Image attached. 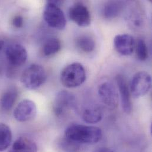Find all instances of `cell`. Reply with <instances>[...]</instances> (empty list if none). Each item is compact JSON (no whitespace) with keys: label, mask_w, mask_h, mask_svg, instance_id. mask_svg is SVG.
Wrapping results in <instances>:
<instances>
[{"label":"cell","mask_w":152,"mask_h":152,"mask_svg":"<svg viewBox=\"0 0 152 152\" xmlns=\"http://www.w3.org/2000/svg\"><path fill=\"white\" fill-rule=\"evenodd\" d=\"M115 80L120 95L123 110L125 113L129 114L132 111V102L130 88L129 87L125 77L123 75H117Z\"/></svg>","instance_id":"7c38bea8"},{"label":"cell","mask_w":152,"mask_h":152,"mask_svg":"<svg viewBox=\"0 0 152 152\" xmlns=\"http://www.w3.org/2000/svg\"><path fill=\"white\" fill-rule=\"evenodd\" d=\"M61 148L66 152H80L83 149V146L62 138L59 142Z\"/></svg>","instance_id":"ffe728a7"},{"label":"cell","mask_w":152,"mask_h":152,"mask_svg":"<svg viewBox=\"0 0 152 152\" xmlns=\"http://www.w3.org/2000/svg\"><path fill=\"white\" fill-rule=\"evenodd\" d=\"M47 79L45 68L38 64H32L27 67L21 76L23 86L28 89H36L42 86Z\"/></svg>","instance_id":"277c9868"},{"label":"cell","mask_w":152,"mask_h":152,"mask_svg":"<svg viewBox=\"0 0 152 152\" xmlns=\"http://www.w3.org/2000/svg\"><path fill=\"white\" fill-rule=\"evenodd\" d=\"M70 18L78 26L87 27L91 24V17L88 8L82 3H76L69 11Z\"/></svg>","instance_id":"9c48e42d"},{"label":"cell","mask_w":152,"mask_h":152,"mask_svg":"<svg viewBox=\"0 0 152 152\" xmlns=\"http://www.w3.org/2000/svg\"><path fill=\"white\" fill-rule=\"evenodd\" d=\"M137 56L141 61H146L148 58V49L146 42L143 39H139L136 45Z\"/></svg>","instance_id":"44dd1931"},{"label":"cell","mask_w":152,"mask_h":152,"mask_svg":"<svg viewBox=\"0 0 152 152\" xmlns=\"http://www.w3.org/2000/svg\"><path fill=\"white\" fill-rule=\"evenodd\" d=\"M115 50L123 56L132 55L136 48V42L133 36L128 34L117 35L114 39Z\"/></svg>","instance_id":"8fae6325"},{"label":"cell","mask_w":152,"mask_h":152,"mask_svg":"<svg viewBox=\"0 0 152 152\" xmlns=\"http://www.w3.org/2000/svg\"><path fill=\"white\" fill-rule=\"evenodd\" d=\"M12 25L15 27V28H21L23 27V24H24V19L22 16L18 15H16L14 17L12 21Z\"/></svg>","instance_id":"7402d4cb"},{"label":"cell","mask_w":152,"mask_h":152,"mask_svg":"<svg viewBox=\"0 0 152 152\" xmlns=\"http://www.w3.org/2000/svg\"><path fill=\"white\" fill-rule=\"evenodd\" d=\"M82 117L83 120L86 123H98L102 119L103 111L99 105L89 106L83 110Z\"/></svg>","instance_id":"4fadbf2b"},{"label":"cell","mask_w":152,"mask_h":152,"mask_svg":"<svg viewBox=\"0 0 152 152\" xmlns=\"http://www.w3.org/2000/svg\"><path fill=\"white\" fill-rule=\"evenodd\" d=\"M152 77L145 71L137 72L131 81L130 91L134 98H139L146 95L151 88Z\"/></svg>","instance_id":"5b68a950"},{"label":"cell","mask_w":152,"mask_h":152,"mask_svg":"<svg viewBox=\"0 0 152 152\" xmlns=\"http://www.w3.org/2000/svg\"><path fill=\"white\" fill-rule=\"evenodd\" d=\"M93 152H114L113 150L107 148H99L98 149H96L95 151Z\"/></svg>","instance_id":"603a6c76"},{"label":"cell","mask_w":152,"mask_h":152,"mask_svg":"<svg viewBox=\"0 0 152 152\" xmlns=\"http://www.w3.org/2000/svg\"><path fill=\"white\" fill-rule=\"evenodd\" d=\"M18 96V91L15 88L11 87L5 91L0 97V108L4 111L10 110L14 106Z\"/></svg>","instance_id":"9a60e30c"},{"label":"cell","mask_w":152,"mask_h":152,"mask_svg":"<svg viewBox=\"0 0 152 152\" xmlns=\"http://www.w3.org/2000/svg\"><path fill=\"white\" fill-rule=\"evenodd\" d=\"M86 71L83 66L74 62L65 67L61 73L62 84L66 88H76L82 85L86 80Z\"/></svg>","instance_id":"7a4b0ae2"},{"label":"cell","mask_w":152,"mask_h":152,"mask_svg":"<svg viewBox=\"0 0 152 152\" xmlns=\"http://www.w3.org/2000/svg\"><path fill=\"white\" fill-rule=\"evenodd\" d=\"M12 141V133L10 128L5 124L0 123V152L5 151Z\"/></svg>","instance_id":"e0dca14e"},{"label":"cell","mask_w":152,"mask_h":152,"mask_svg":"<svg viewBox=\"0 0 152 152\" xmlns=\"http://www.w3.org/2000/svg\"><path fill=\"white\" fill-rule=\"evenodd\" d=\"M98 92L101 100L108 108L114 110L118 107L119 102L118 89L112 82L107 81L100 84Z\"/></svg>","instance_id":"8992f818"},{"label":"cell","mask_w":152,"mask_h":152,"mask_svg":"<svg viewBox=\"0 0 152 152\" xmlns=\"http://www.w3.org/2000/svg\"><path fill=\"white\" fill-rule=\"evenodd\" d=\"M5 55L9 63L15 66L23 65L27 59V52L26 48L18 43L8 46L5 50Z\"/></svg>","instance_id":"30bf717a"},{"label":"cell","mask_w":152,"mask_h":152,"mask_svg":"<svg viewBox=\"0 0 152 152\" xmlns=\"http://www.w3.org/2000/svg\"><path fill=\"white\" fill-rule=\"evenodd\" d=\"M102 137V130L97 127L73 124L66 128L64 138L83 145H94Z\"/></svg>","instance_id":"6da1fadb"},{"label":"cell","mask_w":152,"mask_h":152,"mask_svg":"<svg viewBox=\"0 0 152 152\" xmlns=\"http://www.w3.org/2000/svg\"><path fill=\"white\" fill-rule=\"evenodd\" d=\"M76 106V98L74 94L66 91H61L56 95L53 105V112L58 117L64 115L68 110Z\"/></svg>","instance_id":"52a82bcc"},{"label":"cell","mask_w":152,"mask_h":152,"mask_svg":"<svg viewBox=\"0 0 152 152\" xmlns=\"http://www.w3.org/2000/svg\"><path fill=\"white\" fill-rule=\"evenodd\" d=\"M76 47L85 53L92 52L95 48L94 40L89 36L81 35L76 39Z\"/></svg>","instance_id":"ac0fdd59"},{"label":"cell","mask_w":152,"mask_h":152,"mask_svg":"<svg viewBox=\"0 0 152 152\" xmlns=\"http://www.w3.org/2000/svg\"><path fill=\"white\" fill-rule=\"evenodd\" d=\"M4 42L2 40H0V52L2 50V49L4 47Z\"/></svg>","instance_id":"cb8c5ba5"},{"label":"cell","mask_w":152,"mask_h":152,"mask_svg":"<svg viewBox=\"0 0 152 152\" xmlns=\"http://www.w3.org/2000/svg\"><path fill=\"white\" fill-rule=\"evenodd\" d=\"M37 113L36 104L31 100L24 99L15 107L14 117L19 122H26L33 119Z\"/></svg>","instance_id":"ba28073f"},{"label":"cell","mask_w":152,"mask_h":152,"mask_svg":"<svg viewBox=\"0 0 152 152\" xmlns=\"http://www.w3.org/2000/svg\"><path fill=\"white\" fill-rule=\"evenodd\" d=\"M8 152H37V146L33 140L26 137H20L13 143Z\"/></svg>","instance_id":"5bb4252c"},{"label":"cell","mask_w":152,"mask_h":152,"mask_svg":"<svg viewBox=\"0 0 152 152\" xmlns=\"http://www.w3.org/2000/svg\"><path fill=\"white\" fill-rule=\"evenodd\" d=\"M121 8V2L110 1L104 5L102 9V15L107 19H113L120 14Z\"/></svg>","instance_id":"2e32d148"},{"label":"cell","mask_w":152,"mask_h":152,"mask_svg":"<svg viewBox=\"0 0 152 152\" xmlns=\"http://www.w3.org/2000/svg\"><path fill=\"white\" fill-rule=\"evenodd\" d=\"M61 49V42L58 38H50L46 40L43 46V53L46 56L57 53Z\"/></svg>","instance_id":"d6986e66"},{"label":"cell","mask_w":152,"mask_h":152,"mask_svg":"<svg viewBox=\"0 0 152 152\" xmlns=\"http://www.w3.org/2000/svg\"><path fill=\"white\" fill-rule=\"evenodd\" d=\"M60 1H49L43 11V18L49 26L58 30H64L66 25V20L61 9Z\"/></svg>","instance_id":"3957f363"}]
</instances>
